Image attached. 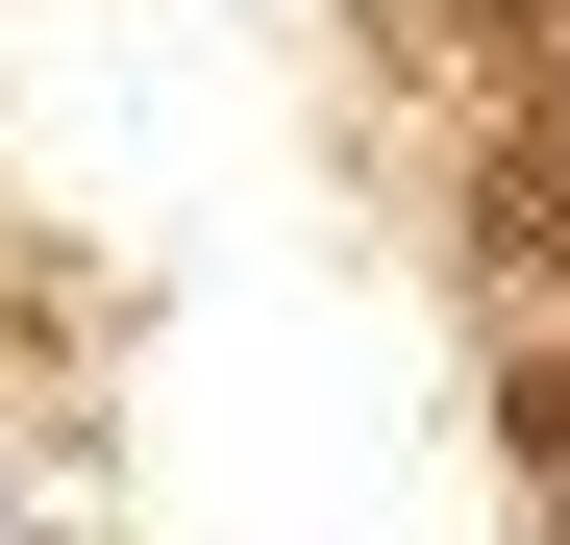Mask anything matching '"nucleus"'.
Masks as SVG:
<instances>
[{"instance_id": "f03ea898", "label": "nucleus", "mask_w": 570, "mask_h": 545, "mask_svg": "<svg viewBox=\"0 0 570 545\" xmlns=\"http://www.w3.org/2000/svg\"><path fill=\"white\" fill-rule=\"evenodd\" d=\"M497 446H521V472H570V347H521V397H497Z\"/></svg>"}, {"instance_id": "f257e3e1", "label": "nucleus", "mask_w": 570, "mask_h": 545, "mask_svg": "<svg viewBox=\"0 0 570 545\" xmlns=\"http://www.w3.org/2000/svg\"><path fill=\"white\" fill-rule=\"evenodd\" d=\"M471 248H497V272H570V100H521L497 149H471Z\"/></svg>"}, {"instance_id": "7ed1b4c3", "label": "nucleus", "mask_w": 570, "mask_h": 545, "mask_svg": "<svg viewBox=\"0 0 570 545\" xmlns=\"http://www.w3.org/2000/svg\"><path fill=\"white\" fill-rule=\"evenodd\" d=\"M471 26H570V0H471Z\"/></svg>"}]
</instances>
